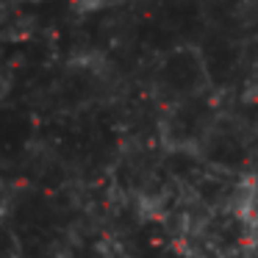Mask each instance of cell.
<instances>
[{
  "label": "cell",
  "mask_w": 258,
  "mask_h": 258,
  "mask_svg": "<svg viewBox=\"0 0 258 258\" xmlns=\"http://www.w3.org/2000/svg\"><path fill=\"white\" fill-rule=\"evenodd\" d=\"M73 6L78 9L81 14H92V12H100V9H106L108 0H73Z\"/></svg>",
  "instance_id": "obj_1"
}]
</instances>
